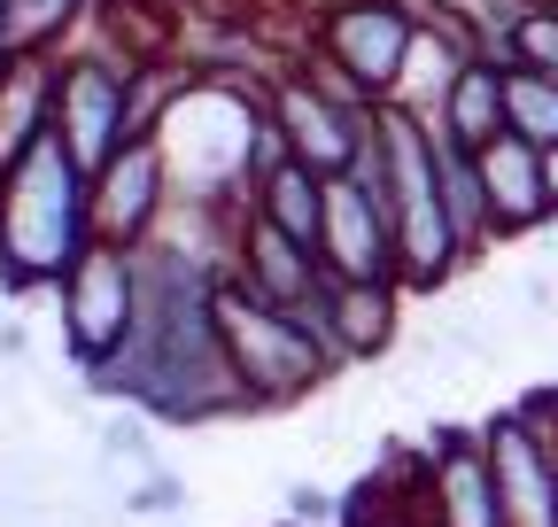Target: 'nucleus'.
I'll return each instance as SVG.
<instances>
[{
    "instance_id": "19",
    "label": "nucleus",
    "mask_w": 558,
    "mask_h": 527,
    "mask_svg": "<svg viewBox=\"0 0 558 527\" xmlns=\"http://www.w3.org/2000/svg\"><path fill=\"white\" fill-rule=\"evenodd\" d=\"M497 54H505V62H527V71H550V78H558V0H520V16L505 24Z\"/></svg>"
},
{
    "instance_id": "12",
    "label": "nucleus",
    "mask_w": 558,
    "mask_h": 527,
    "mask_svg": "<svg viewBox=\"0 0 558 527\" xmlns=\"http://www.w3.org/2000/svg\"><path fill=\"white\" fill-rule=\"evenodd\" d=\"M481 156V186H488V225H497V241L512 233H535L550 225V186H543V148L520 140V132H497Z\"/></svg>"
},
{
    "instance_id": "22",
    "label": "nucleus",
    "mask_w": 558,
    "mask_h": 527,
    "mask_svg": "<svg viewBox=\"0 0 558 527\" xmlns=\"http://www.w3.org/2000/svg\"><path fill=\"white\" fill-rule=\"evenodd\" d=\"M16 54V39H9V0H0V62Z\"/></svg>"
},
{
    "instance_id": "21",
    "label": "nucleus",
    "mask_w": 558,
    "mask_h": 527,
    "mask_svg": "<svg viewBox=\"0 0 558 527\" xmlns=\"http://www.w3.org/2000/svg\"><path fill=\"white\" fill-rule=\"evenodd\" d=\"M543 186H550V218H558V148H543Z\"/></svg>"
},
{
    "instance_id": "4",
    "label": "nucleus",
    "mask_w": 558,
    "mask_h": 527,
    "mask_svg": "<svg viewBox=\"0 0 558 527\" xmlns=\"http://www.w3.org/2000/svg\"><path fill=\"white\" fill-rule=\"evenodd\" d=\"M54 132L86 171H101L132 132H148L140 124V62L101 39H70L54 54Z\"/></svg>"
},
{
    "instance_id": "3",
    "label": "nucleus",
    "mask_w": 558,
    "mask_h": 527,
    "mask_svg": "<svg viewBox=\"0 0 558 527\" xmlns=\"http://www.w3.org/2000/svg\"><path fill=\"white\" fill-rule=\"evenodd\" d=\"M218 334H226V357H233V380L248 395V412H271V404H303L311 388H326L341 365L326 357V342L311 334V326L288 310V303H271L256 287H241L233 272L218 280Z\"/></svg>"
},
{
    "instance_id": "5",
    "label": "nucleus",
    "mask_w": 558,
    "mask_h": 527,
    "mask_svg": "<svg viewBox=\"0 0 558 527\" xmlns=\"http://www.w3.org/2000/svg\"><path fill=\"white\" fill-rule=\"evenodd\" d=\"M54 303H62V350L78 357V372L109 365V357L132 342V318H140V248L94 241V248L62 272Z\"/></svg>"
},
{
    "instance_id": "2",
    "label": "nucleus",
    "mask_w": 558,
    "mask_h": 527,
    "mask_svg": "<svg viewBox=\"0 0 558 527\" xmlns=\"http://www.w3.org/2000/svg\"><path fill=\"white\" fill-rule=\"evenodd\" d=\"M373 132H380V179H388V210H396L403 287H442L465 264V241L450 225L442 179H435V132L418 109H396V101L373 109Z\"/></svg>"
},
{
    "instance_id": "15",
    "label": "nucleus",
    "mask_w": 558,
    "mask_h": 527,
    "mask_svg": "<svg viewBox=\"0 0 558 527\" xmlns=\"http://www.w3.org/2000/svg\"><path fill=\"white\" fill-rule=\"evenodd\" d=\"M248 210H264L279 233H295L303 248H318V218H326V171H311V163H295V156H279V163L256 179Z\"/></svg>"
},
{
    "instance_id": "7",
    "label": "nucleus",
    "mask_w": 558,
    "mask_h": 527,
    "mask_svg": "<svg viewBox=\"0 0 558 527\" xmlns=\"http://www.w3.org/2000/svg\"><path fill=\"white\" fill-rule=\"evenodd\" d=\"M411 39H418L411 0H333V9L311 16V54L326 71H341L349 86H365L373 101L396 94Z\"/></svg>"
},
{
    "instance_id": "13",
    "label": "nucleus",
    "mask_w": 558,
    "mask_h": 527,
    "mask_svg": "<svg viewBox=\"0 0 558 527\" xmlns=\"http://www.w3.org/2000/svg\"><path fill=\"white\" fill-rule=\"evenodd\" d=\"M427 124H442L450 140H465V148H488L497 132H512V124H505V54H497V47H473L465 71L450 78V94L435 101Z\"/></svg>"
},
{
    "instance_id": "1",
    "label": "nucleus",
    "mask_w": 558,
    "mask_h": 527,
    "mask_svg": "<svg viewBox=\"0 0 558 527\" xmlns=\"http://www.w3.org/2000/svg\"><path fill=\"white\" fill-rule=\"evenodd\" d=\"M94 241V171L62 148V132H47L0 171V280L9 295H54Z\"/></svg>"
},
{
    "instance_id": "17",
    "label": "nucleus",
    "mask_w": 558,
    "mask_h": 527,
    "mask_svg": "<svg viewBox=\"0 0 558 527\" xmlns=\"http://www.w3.org/2000/svg\"><path fill=\"white\" fill-rule=\"evenodd\" d=\"M86 16H94V0H9V39H16V54H62L86 32Z\"/></svg>"
},
{
    "instance_id": "11",
    "label": "nucleus",
    "mask_w": 558,
    "mask_h": 527,
    "mask_svg": "<svg viewBox=\"0 0 558 527\" xmlns=\"http://www.w3.org/2000/svg\"><path fill=\"white\" fill-rule=\"evenodd\" d=\"M226 272L241 280V287H256V295H271V303H288V310H303L318 287H326V264H318V248H303L295 233H279L264 210H233V248H226Z\"/></svg>"
},
{
    "instance_id": "8",
    "label": "nucleus",
    "mask_w": 558,
    "mask_h": 527,
    "mask_svg": "<svg viewBox=\"0 0 558 527\" xmlns=\"http://www.w3.org/2000/svg\"><path fill=\"white\" fill-rule=\"evenodd\" d=\"M179 186H171V163H163V140L156 132H132V140L94 171V233L101 241H156V225L171 218Z\"/></svg>"
},
{
    "instance_id": "10",
    "label": "nucleus",
    "mask_w": 558,
    "mask_h": 527,
    "mask_svg": "<svg viewBox=\"0 0 558 527\" xmlns=\"http://www.w3.org/2000/svg\"><path fill=\"white\" fill-rule=\"evenodd\" d=\"M418 512L427 527H505L497 504V466H488V442L481 434H442L427 457H418Z\"/></svg>"
},
{
    "instance_id": "16",
    "label": "nucleus",
    "mask_w": 558,
    "mask_h": 527,
    "mask_svg": "<svg viewBox=\"0 0 558 527\" xmlns=\"http://www.w3.org/2000/svg\"><path fill=\"white\" fill-rule=\"evenodd\" d=\"M427 132H435V179H442L450 225H458L465 256H481L488 241H497V225H488V186H481V156H473L465 140H450L442 124H427Z\"/></svg>"
},
{
    "instance_id": "20",
    "label": "nucleus",
    "mask_w": 558,
    "mask_h": 527,
    "mask_svg": "<svg viewBox=\"0 0 558 527\" xmlns=\"http://www.w3.org/2000/svg\"><path fill=\"white\" fill-rule=\"evenodd\" d=\"M341 527H427V512H418V489L403 504H373V481H365V504H349Z\"/></svg>"
},
{
    "instance_id": "18",
    "label": "nucleus",
    "mask_w": 558,
    "mask_h": 527,
    "mask_svg": "<svg viewBox=\"0 0 558 527\" xmlns=\"http://www.w3.org/2000/svg\"><path fill=\"white\" fill-rule=\"evenodd\" d=\"M505 124L535 148H558V78L527 71V62H505Z\"/></svg>"
},
{
    "instance_id": "14",
    "label": "nucleus",
    "mask_w": 558,
    "mask_h": 527,
    "mask_svg": "<svg viewBox=\"0 0 558 527\" xmlns=\"http://www.w3.org/2000/svg\"><path fill=\"white\" fill-rule=\"evenodd\" d=\"M47 132H54V54H9L0 62V171Z\"/></svg>"
},
{
    "instance_id": "6",
    "label": "nucleus",
    "mask_w": 558,
    "mask_h": 527,
    "mask_svg": "<svg viewBox=\"0 0 558 527\" xmlns=\"http://www.w3.org/2000/svg\"><path fill=\"white\" fill-rule=\"evenodd\" d=\"M488 466H497V504L505 527H558V395H527V404L497 412L481 427Z\"/></svg>"
},
{
    "instance_id": "9",
    "label": "nucleus",
    "mask_w": 558,
    "mask_h": 527,
    "mask_svg": "<svg viewBox=\"0 0 558 527\" xmlns=\"http://www.w3.org/2000/svg\"><path fill=\"white\" fill-rule=\"evenodd\" d=\"M396 310H403V280H333L326 272V287L295 318L326 342L333 365H365L396 342Z\"/></svg>"
}]
</instances>
